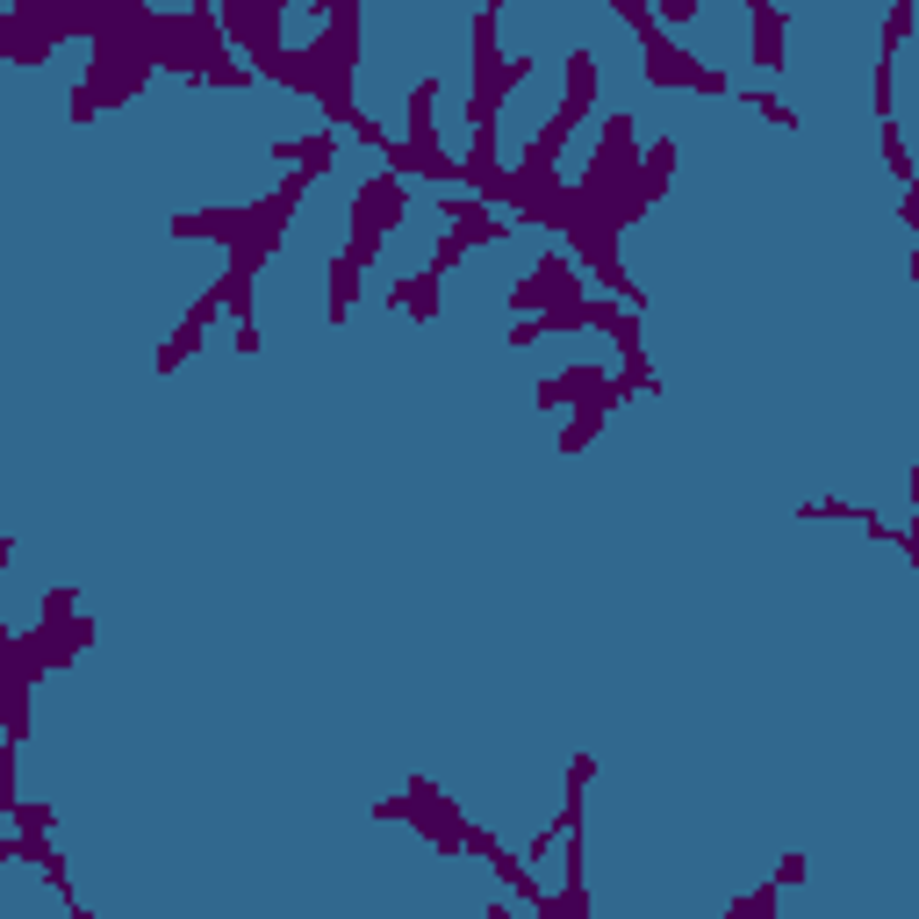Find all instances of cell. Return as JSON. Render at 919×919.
I'll use <instances>...</instances> for the list:
<instances>
[{
	"mask_svg": "<svg viewBox=\"0 0 919 919\" xmlns=\"http://www.w3.org/2000/svg\"><path fill=\"white\" fill-rule=\"evenodd\" d=\"M575 295H582V266L568 252H546L525 281H511V310H532V316L554 310V302H575Z\"/></svg>",
	"mask_w": 919,
	"mask_h": 919,
	"instance_id": "6da1fadb",
	"label": "cell"
},
{
	"mask_svg": "<svg viewBox=\"0 0 919 919\" xmlns=\"http://www.w3.org/2000/svg\"><path fill=\"white\" fill-rule=\"evenodd\" d=\"M438 216H446V230H460V238L467 244H503L511 238V216H503V209H488V202H467V188L460 194H446V202H438Z\"/></svg>",
	"mask_w": 919,
	"mask_h": 919,
	"instance_id": "7a4b0ae2",
	"label": "cell"
},
{
	"mask_svg": "<svg viewBox=\"0 0 919 919\" xmlns=\"http://www.w3.org/2000/svg\"><path fill=\"white\" fill-rule=\"evenodd\" d=\"M273 159L281 165H295V173H310V180H324L331 165H339V130H316V137H273Z\"/></svg>",
	"mask_w": 919,
	"mask_h": 919,
	"instance_id": "3957f363",
	"label": "cell"
},
{
	"mask_svg": "<svg viewBox=\"0 0 919 919\" xmlns=\"http://www.w3.org/2000/svg\"><path fill=\"white\" fill-rule=\"evenodd\" d=\"M216 316H223V302H216V295H202L188 316H180V331H173V339L159 345V360H151V366H159V374H173L180 360H194V345L209 339V324H216Z\"/></svg>",
	"mask_w": 919,
	"mask_h": 919,
	"instance_id": "277c9868",
	"label": "cell"
},
{
	"mask_svg": "<svg viewBox=\"0 0 919 919\" xmlns=\"http://www.w3.org/2000/svg\"><path fill=\"white\" fill-rule=\"evenodd\" d=\"M589 109H596V51H575V58H568V94H561L554 122L575 137L582 122H589Z\"/></svg>",
	"mask_w": 919,
	"mask_h": 919,
	"instance_id": "5b68a950",
	"label": "cell"
},
{
	"mask_svg": "<svg viewBox=\"0 0 919 919\" xmlns=\"http://www.w3.org/2000/svg\"><path fill=\"white\" fill-rule=\"evenodd\" d=\"M747 22H755V65L761 72H784V37H790V8H776V0H761V8H747Z\"/></svg>",
	"mask_w": 919,
	"mask_h": 919,
	"instance_id": "8992f818",
	"label": "cell"
},
{
	"mask_svg": "<svg viewBox=\"0 0 919 919\" xmlns=\"http://www.w3.org/2000/svg\"><path fill=\"white\" fill-rule=\"evenodd\" d=\"M438 281H446V273H432V266H417V273H403V281H395L388 287V310L395 316H417V324H432V316H438Z\"/></svg>",
	"mask_w": 919,
	"mask_h": 919,
	"instance_id": "52a82bcc",
	"label": "cell"
},
{
	"mask_svg": "<svg viewBox=\"0 0 919 919\" xmlns=\"http://www.w3.org/2000/svg\"><path fill=\"white\" fill-rule=\"evenodd\" d=\"M331 295H324V324H345V310H352V302H360V259H352V252H331Z\"/></svg>",
	"mask_w": 919,
	"mask_h": 919,
	"instance_id": "ba28073f",
	"label": "cell"
},
{
	"mask_svg": "<svg viewBox=\"0 0 919 919\" xmlns=\"http://www.w3.org/2000/svg\"><path fill=\"white\" fill-rule=\"evenodd\" d=\"M488 869H496V883H503V891L517 898V906H532V912L546 906V891H539V883H532V862H517L511 848H496V855H488Z\"/></svg>",
	"mask_w": 919,
	"mask_h": 919,
	"instance_id": "9c48e42d",
	"label": "cell"
},
{
	"mask_svg": "<svg viewBox=\"0 0 919 919\" xmlns=\"http://www.w3.org/2000/svg\"><path fill=\"white\" fill-rule=\"evenodd\" d=\"M869 94H877V122H898V58L869 65Z\"/></svg>",
	"mask_w": 919,
	"mask_h": 919,
	"instance_id": "30bf717a",
	"label": "cell"
},
{
	"mask_svg": "<svg viewBox=\"0 0 919 919\" xmlns=\"http://www.w3.org/2000/svg\"><path fill=\"white\" fill-rule=\"evenodd\" d=\"M906 37H912V0H891V14H883V43H877V58H898V51H906Z\"/></svg>",
	"mask_w": 919,
	"mask_h": 919,
	"instance_id": "8fae6325",
	"label": "cell"
},
{
	"mask_svg": "<svg viewBox=\"0 0 919 919\" xmlns=\"http://www.w3.org/2000/svg\"><path fill=\"white\" fill-rule=\"evenodd\" d=\"M883 165H891L898 188H912V151H906V130H898V122H883Z\"/></svg>",
	"mask_w": 919,
	"mask_h": 919,
	"instance_id": "7c38bea8",
	"label": "cell"
},
{
	"mask_svg": "<svg viewBox=\"0 0 919 919\" xmlns=\"http://www.w3.org/2000/svg\"><path fill=\"white\" fill-rule=\"evenodd\" d=\"M72 610H80V589L72 582H58V589H43V604H37V618H51V625H65Z\"/></svg>",
	"mask_w": 919,
	"mask_h": 919,
	"instance_id": "4fadbf2b",
	"label": "cell"
},
{
	"mask_svg": "<svg viewBox=\"0 0 919 919\" xmlns=\"http://www.w3.org/2000/svg\"><path fill=\"white\" fill-rule=\"evenodd\" d=\"M776 898H784V891H776V883H761V891H747V898H733V919H769L776 912Z\"/></svg>",
	"mask_w": 919,
	"mask_h": 919,
	"instance_id": "5bb4252c",
	"label": "cell"
},
{
	"mask_svg": "<svg viewBox=\"0 0 919 919\" xmlns=\"http://www.w3.org/2000/svg\"><path fill=\"white\" fill-rule=\"evenodd\" d=\"M467 252H474V244L460 238V230H446V238L432 244V273H453V266H460V259H467Z\"/></svg>",
	"mask_w": 919,
	"mask_h": 919,
	"instance_id": "9a60e30c",
	"label": "cell"
},
{
	"mask_svg": "<svg viewBox=\"0 0 919 919\" xmlns=\"http://www.w3.org/2000/svg\"><path fill=\"white\" fill-rule=\"evenodd\" d=\"M22 805V790H14V740L0 747V819H8V811Z\"/></svg>",
	"mask_w": 919,
	"mask_h": 919,
	"instance_id": "2e32d148",
	"label": "cell"
},
{
	"mask_svg": "<svg viewBox=\"0 0 919 919\" xmlns=\"http://www.w3.org/2000/svg\"><path fill=\"white\" fill-rule=\"evenodd\" d=\"M776 891H790V883H805V855H784V862H776Z\"/></svg>",
	"mask_w": 919,
	"mask_h": 919,
	"instance_id": "e0dca14e",
	"label": "cell"
},
{
	"mask_svg": "<svg viewBox=\"0 0 919 919\" xmlns=\"http://www.w3.org/2000/svg\"><path fill=\"white\" fill-rule=\"evenodd\" d=\"M259 345H266V339H259V324H252V316H238V352H244V360H252Z\"/></svg>",
	"mask_w": 919,
	"mask_h": 919,
	"instance_id": "ac0fdd59",
	"label": "cell"
}]
</instances>
